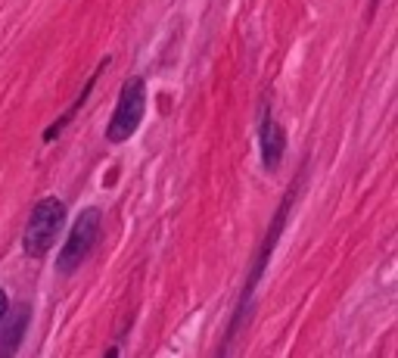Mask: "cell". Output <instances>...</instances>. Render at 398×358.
I'll return each instance as SVG.
<instances>
[{"label":"cell","instance_id":"1","mask_svg":"<svg viewBox=\"0 0 398 358\" xmlns=\"http://www.w3.org/2000/svg\"><path fill=\"white\" fill-rule=\"evenodd\" d=\"M62 218H66V209H62L59 200H41L31 212L28 225H25V237L22 246L28 256H44L53 243V237L59 234Z\"/></svg>","mask_w":398,"mask_h":358},{"label":"cell","instance_id":"2","mask_svg":"<svg viewBox=\"0 0 398 358\" xmlns=\"http://www.w3.org/2000/svg\"><path fill=\"white\" fill-rule=\"evenodd\" d=\"M97 237H100V212L97 209H87L84 215H81L78 221H75V231H72V237H68V243H66V249H62V256H59V271H75L81 265V258L91 252V246L97 243Z\"/></svg>","mask_w":398,"mask_h":358},{"label":"cell","instance_id":"3","mask_svg":"<svg viewBox=\"0 0 398 358\" xmlns=\"http://www.w3.org/2000/svg\"><path fill=\"white\" fill-rule=\"evenodd\" d=\"M140 115H143V82L134 78L128 88L122 91L118 97V106H115V115L109 122V140H124L134 134V128L140 125Z\"/></svg>","mask_w":398,"mask_h":358},{"label":"cell","instance_id":"4","mask_svg":"<svg viewBox=\"0 0 398 358\" xmlns=\"http://www.w3.org/2000/svg\"><path fill=\"white\" fill-rule=\"evenodd\" d=\"M261 147H265V165L274 169L283 156V131L271 115H265V125H261Z\"/></svg>","mask_w":398,"mask_h":358},{"label":"cell","instance_id":"5","mask_svg":"<svg viewBox=\"0 0 398 358\" xmlns=\"http://www.w3.org/2000/svg\"><path fill=\"white\" fill-rule=\"evenodd\" d=\"M3 318H6V296L0 293V321H3Z\"/></svg>","mask_w":398,"mask_h":358}]
</instances>
